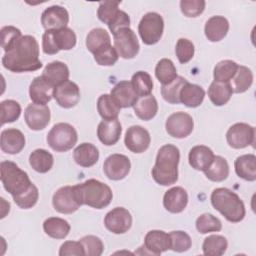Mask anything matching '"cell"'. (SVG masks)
<instances>
[{"label": "cell", "instance_id": "52", "mask_svg": "<svg viewBox=\"0 0 256 256\" xmlns=\"http://www.w3.org/2000/svg\"><path fill=\"white\" fill-rule=\"evenodd\" d=\"M206 2L204 0H182L180 1L181 12L186 17H197L205 9Z\"/></svg>", "mask_w": 256, "mask_h": 256}, {"label": "cell", "instance_id": "19", "mask_svg": "<svg viewBox=\"0 0 256 256\" xmlns=\"http://www.w3.org/2000/svg\"><path fill=\"white\" fill-rule=\"evenodd\" d=\"M68 22V11L59 5H53L46 8L41 15V24L46 31L66 28Z\"/></svg>", "mask_w": 256, "mask_h": 256}, {"label": "cell", "instance_id": "54", "mask_svg": "<svg viewBox=\"0 0 256 256\" xmlns=\"http://www.w3.org/2000/svg\"><path fill=\"white\" fill-rule=\"evenodd\" d=\"M60 256H67V255H85L84 249L80 241H66L64 242L60 249H59Z\"/></svg>", "mask_w": 256, "mask_h": 256}, {"label": "cell", "instance_id": "9", "mask_svg": "<svg viewBox=\"0 0 256 256\" xmlns=\"http://www.w3.org/2000/svg\"><path fill=\"white\" fill-rule=\"evenodd\" d=\"M114 48L124 59H132L139 52V42L136 34L130 28H123L114 34Z\"/></svg>", "mask_w": 256, "mask_h": 256}, {"label": "cell", "instance_id": "14", "mask_svg": "<svg viewBox=\"0 0 256 256\" xmlns=\"http://www.w3.org/2000/svg\"><path fill=\"white\" fill-rule=\"evenodd\" d=\"M104 225L114 234H124L131 228L132 216L126 208L115 207L105 215Z\"/></svg>", "mask_w": 256, "mask_h": 256}, {"label": "cell", "instance_id": "13", "mask_svg": "<svg viewBox=\"0 0 256 256\" xmlns=\"http://www.w3.org/2000/svg\"><path fill=\"white\" fill-rule=\"evenodd\" d=\"M52 204L54 209L62 214H72L81 206L76 197L74 186L59 188L53 195Z\"/></svg>", "mask_w": 256, "mask_h": 256}, {"label": "cell", "instance_id": "20", "mask_svg": "<svg viewBox=\"0 0 256 256\" xmlns=\"http://www.w3.org/2000/svg\"><path fill=\"white\" fill-rule=\"evenodd\" d=\"M55 87L43 76L35 77L29 86V96L33 103L46 105L54 94Z\"/></svg>", "mask_w": 256, "mask_h": 256}, {"label": "cell", "instance_id": "43", "mask_svg": "<svg viewBox=\"0 0 256 256\" xmlns=\"http://www.w3.org/2000/svg\"><path fill=\"white\" fill-rule=\"evenodd\" d=\"M187 82L182 76H177L172 82L161 87V95L163 99L170 104H179V94L183 85Z\"/></svg>", "mask_w": 256, "mask_h": 256}, {"label": "cell", "instance_id": "31", "mask_svg": "<svg viewBox=\"0 0 256 256\" xmlns=\"http://www.w3.org/2000/svg\"><path fill=\"white\" fill-rule=\"evenodd\" d=\"M134 112L138 118L144 121L151 120L158 112V103L153 95L139 97L133 106Z\"/></svg>", "mask_w": 256, "mask_h": 256}, {"label": "cell", "instance_id": "55", "mask_svg": "<svg viewBox=\"0 0 256 256\" xmlns=\"http://www.w3.org/2000/svg\"><path fill=\"white\" fill-rule=\"evenodd\" d=\"M130 26V17L129 15L120 10L118 15L116 16V18L112 21V23L110 25H108L109 27V30L112 32V34L114 35L117 31H119L120 29H123V28H129Z\"/></svg>", "mask_w": 256, "mask_h": 256}, {"label": "cell", "instance_id": "35", "mask_svg": "<svg viewBox=\"0 0 256 256\" xmlns=\"http://www.w3.org/2000/svg\"><path fill=\"white\" fill-rule=\"evenodd\" d=\"M252 83L253 73L248 67L243 65H238L236 73L229 82L234 93H243L247 91L251 87Z\"/></svg>", "mask_w": 256, "mask_h": 256}, {"label": "cell", "instance_id": "45", "mask_svg": "<svg viewBox=\"0 0 256 256\" xmlns=\"http://www.w3.org/2000/svg\"><path fill=\"white\" fill-rule=\"evenodd\" d=\"M1 124L12 123L16 121L21 114V106L15 100H4L0 103Z\"/></svg>", "mask_w": 256, "mask_h": 256}, {"label": "cell", "instance_id": "46", "mask_svg": "<svg viewBox=\"0 0 256 256\" xmlns=\"http://www.w3.org/2000/svg\"><path fill=\"white\" fill-rule=\"evenodd\" d=\"M119 4H120L119 1L100 2L98 10H97L98 19L101 22H103L107 25H110L120 11V9L118 8Z\"/></svg>", "mask_w": 256, "mask_h": 256}, {"label": "cell", "instance_id": "21", "mask_svg": "<svg viewBox=\"0 0 256 256\" xmlns=\"http://www.w3.org/2000/svg\"><path fill=\"white\" fill-rule=\"evenodd\" d=\"M25 146L24 134L16 128L4 129L0 136L1 150L7 154H17Z\"/></svg>", "mask_w": 256, "mask_h": 256}, {"label": "cell", "instance_id": "48", "mask_svg": "<svg viewBox=\"0 0 256 256\" xmlns=\"http://www.w3.org/2000/svg\"><path fill=\"white\" fill-rule=\"evenodd\" d=\"M79 241L83 246L84 254L86 256H100L103 253L104 245L99 237L94 235H86Z\"/></svg>", "mask_w": 256, "mask_h": 256}, {"label": "cell", "instance_id": "6", "mask_svg": "<svg viewBox=\"0 0 256 256\" xmlns=\"http://www.w3.org/2000/svg\"><path fill=\"white\" fill-rule=\"evenodd\" d=\"M75 32L66 27L45 31L42 36V49L45 54H57L60 50H70L76 45Z\"/></svg>", "mask_w": 256, "mask_h": 256}, {"label": "cell", "instance_id": "34", "mask_svg": "<svg viewBox=\"0 0 256 256\" xmlns=\"http://www.w3.org/2000/svg\"><path fill=\"white\" fill-rule=\"evenodd\" d=\"M233 90L229 83L213 81L208 88V97L215 106L225 105L231 98Z\"/></svg>", "mask_w": 256, "mask_h": 256}, {"label": "cell", "instance_id": "1", "mask_svg": "<svg viewBox=\"0 0 256 256\" xmlns=\"http://www.w3.org/2000/svg\"><path fill=\"white\" fill-rule=\"evenodd\" d=\"M5 69L15 72H32L42 67L39 60V44L32 35H24L2 57Z\"/></svg>", "mask_w": 256, "mask_h": 256}, {"label": "cell", "instance_id": "30", "mask_svg": "<svg viewBox=\"0 0 256 256\" xmlns=\"http://www.w3.org/2000/svg\"><path fill=\"white\" fill-rule=\"evenodd\" d=\"M236 174L246 180H256V156L254 154H245L236 158L234 162Z\"/></svg>", "mask_w": 256, "mask_h": 256}, {"label": "cell", "instance_id": "28", "mask_svg": "<svg viewBox=\"0 0 256 256\" xmlns=\"http://www.w3.org/2000/svg\"><path fill=\"white\" fill-rule=\"evenodd\" d=\"M75 162L82 167H91L95 165L99 159L98 148L92 143H81L73 152Z\"/></svg>", "mask_w": 256, "mask_h": 256}, {"label": "cell", "instance_id": "32", "mask_svg": "<svg viewBox=\"0 0 256 256\" xmlns=\"http://www.w3.org/2000/svg\"><path fill=\"white\" fill-rule=\"evenodd\" d=\"M110 45V35L103 28L92 29L86 37V47L92 54H95L98 51L109 47Z\"/></svg>", "mask_w": 256, "mask_h": 256}, {"label": "cell", "instance_id": "26", "mask_svg": "<svg viewBox=\"0 0 256 256\" xmlns=\"http://www.w3.org/2000/svg\"><path fill=\"white\" fill-rule=\"evenodd\" d=\"M214 156L213 151L209 147L205 145H197L191 148L188 160L192 168L204 172L212 163Z\"/></svg>", "mask_w": 256, "mask_h": 256}, {"label": "cell", "instance_id": "11", "mask_svg": "<svg viewBox=\"0 0 256 256\" xmlns=\"http://www.w3.org/2000/svg\"><path fill=\"white\" fill-rule=\"evenodd\" d=\"M167 133L177 139L189 136L194 128V121L191 115L186 112H175L171 114L165 123Z\"/></svg>", "mask_w": 256, "mask_h": 256}, {"label": "cell", "instance_id": "38", "mask_svg": "<svg viewBox=\"0 0 256 256\" xmlns=\"http://www.w3.org/2000/svg\"><path fill=\"white\" fill-rule=\"evenodd\" d=\"M205 176L213 182L224 181L229 175V165L222 156H214L210 166L204 171Z\"/></svg>", "mask_w": 256, "mask_h": 256}, {"label": "cell", "instance_id": "53", "mask_svg": "<svg viewBox=\"0 0 256 256\" xmlns=\"http://www.w3.org/2000/svg\"><path fill=\"white\" fill-rule=\"evenodd\" d=\"M93 55H94V59H95L96 63L101 66H112L117 62V60L119 58V55H118L116 49L114 47H112V45H110L109 47H107L105 49L98 51L97 53H95Z\"/></svg>", "mask_w": 256, "mask_h": 256}, {"label": "cell", "instance_id": "41", "mask_svg": "<svg viewBox=\"0 0 256 256\" xmlns=\"http://www.w3.org/2000/svg\"><path fill=\"white\" fill-rule=\"evenodd\" d=\"M238 64L232 60H222L216 64L213 71L214 81L229 83L236 73Z\"/></svg>", "mask_w": 256, "mask_h": 256}, {"label": "cell", "instance_id": "22", "mask_svg": "<svg viewBox=\"0 0 256 256\" xmlns=\"http://www.w3.org/2000/svg\"><path fill=\"white\" fill-rule=\"evenodd\" d=\"M188 204V194L180 186L172 187L167 190L163 197V206L170 213L182 212Z\"/></svg>", "mask_w": 256, "mask_h": 256}, {"label": "cell", "instance_id": "25", "mask_svg": "<svg viewBox=\"0 0 256 256\" xmlns=\"http://www.w3.org/2000/svg\"><path fill=\"white\" fill-rule=\"evenodd\" d=\"M229 31V22L224 16L216 15L209 18L204 27V33L211 42L221 41Z\"/></svg>", "mask_w": 256, "mask_h": 256}, {"label": "cell", "instance_id": "47", "mask_svg": "<svg viewBox=\"0 0 256 256\" xmlns=\"http://www.w3.org/2000/svg\"><path fill=\"white\" fill-rule=\"evenodd\" d=\"M170 236V249L175 252H185L190 249L192 245V240L190 236L181 230L171 231Z\"/></svg>", "mask_w": 256, "mask_h": 256}, {"label": "cell", "instance_id": "5", "mask_svg": "<svg viewBox=\"0 0 256 256\" xmlns=\"http://www.w3.org/2000/svg\"><path fill=\"white\" fill-rule=\"evenodd\" d=\"M0 178L3 187L12 195V197L24 193L33 184L28 174L12 161H2L0 164Z\"/></svg>", "mask_w": 256, "mask_h": 256}, {"label": "cell", "instance_id": "15", "mask_svg": "<svg viewBox=\"0 0 256 256\" xmlns=\"http://www.w3.org/2000/svg\"><path fill=\"white\" fill-rule=\"evenodd\" d=\"M131 163L123 154H112L108 156L103 164V171L108 179L118 181L124 179L130 172Z\"/></svg>", "mask_w": 256, "mask_h": 256}, {"label": "cell", "instance_id": "23", "mask_svg": "<svg viewBox=\"0 0 256 256\" xmlns=\"http://www.w3.org/2000/svg\"><path fill=\"white\" fill-rule=\"evenodd\" d=\"M122 127L118 119L102 120L97 127V136L101 143L106 146L116 144L121 136Z\"/></svg>", "mask_w": 256, "mask_h": 256}, {"label": "cell", "instance_id": "39", "mask_svg": "<svg viewBox=\"0 0 256 256\" xmlns=\"http://www.w3.org/2000/svg\"><path fill=\"white\" fill-rule=\"evenodd\" d=\"M228 247L227 239L222 235H210L206 237L202 244V250L204 255L208 256H221Z\"/></svg>", "mask_w": 256, "mask_h": 256}, {"label": "cell", "instance_id": "42", "mask_svg": "<svg viewBox=\"0 0 256 256\" xmlns=\"http://www.w3.org/2000/svg\"><path fill=\"white\" fill-rule=\"evenodd\" d=\"M131 84L138 97L150 95L153 90L152 78L150 74L145 71H137L134 73L131 78Z\"/></svg>", "mask_w": 256, "mask_h": 256}, {"label": "cell", "instance_id": "44", "mask_svg": "<svg viewBox=\"0 0 256 256\" xmlns=\"http://www.w3.org/2000/svg\"><path fill=\"white\" fill-rule=\"evenodd\" d=\"M196 229L201 234L218 232L222 229L221 221L210 213H204L196 219Z\"/></svg>", "mask_w": 256, "mask_h": 256}, {"label": "cell", "instance_id": "49", "mask_svg": "<svg viewBox=\"0 0 256 256\" xmlns=\"http://www.w3.org/2000/svg\"><path fill=\"white\" fill-rule=\"evenodd\" d=\"M194 52H195L194 44L190 40L186 38H180L177 41L176 47H175V53L178 58V61L181 64L188 63L193 58Z\"/></svg>", "mask_w": 256, "mask_h": 256}, {"label": "cell", "instance_id": "40", "mask_svg": "<svg viewBox=\"0 0 256 256\" xmlns=\"http://www.w3.org/2000/svg\"><path fill=\"white\" fill-rule=\"evenodd\" d=\"M155 76L162 85H166L172 82L178 75L174 63L168 58H163L156 64Z\"/></svg>", "mask_w": 256, "mask_h": 256}, {"label": "cell", "instance_id": "33", "mask_svg": "<svg viewBox=\"0 0 256 256\" xmlns=\"http://www.w3.org/2000/svg\"><path fill=\"white\" fill-rule=\"evenodd\" d=\"M70 229V224L59 217H49L43 223L44 232L54 239H64L69 234Z\"/></svg>", "mask_w": 256, "mask_h": 256}, {"label": "cell", "instance_id": "29", "mask_svg": "<svg viewBox=\"0 0 256 256\" xmlns=\"http://www.w3.org/2000/svg\"><path fill=\"white\" fill-rule=\"evenodd\" d=\"M69 74V69L65 63L61 61H53L46 65L41 76L56 87L67 81Z\"/></svg>", "mask_w": 256, "mask_h": 256}, {"label": "cell", "instance_id": "4", "mask_svg": "<svg viewBox=\"0 0 256 256\" xmlns=\"http://www.w3.org/2000/svg\"><path fill=\"white\" fill-rule=\"evenodd\" d=\"M211 204L226 220L232 223L240 222L245 217V205L240 197L232 190L220 187L211 193Z\"/></svg>", "mask_w": 256, "mask_h": 256}, {"label": "cell", "instance_id": "12", "mask_svg": "<svg viewBox=\"0 0 256 256\" xmlns=\"http://www.w3.org/2000/svg\"><path fill=\"white\" fill-rule=\"evenodd\" d=\"M170 236L162 230H151L147 232L144 238V244L141 246L144 251L135 252L140 255H154L158 256L162 252L170 249Z\"/></svg>", "mask_w": 256, "mask_h": 256}, {"label": "cell", "instance_id": "37", "mask_svg": "<svg viewBox=\"0 0 256 256\" xmlns=\"http://www.w3.org/2000/svg\"><path fill=\"white\" fill-rule=\"evenodd\" d=\"M30 166L38 173H47L54 164L53 155L45 149H36L29 156Z\"/></svg>", "mask_w": 256, "mask_h": 256}, {"label": "cell", "instance_id": "18", "mask_svg": "<svg viewBox=\"0 0 256 256\" xmlns=\"http://www.w3.org/2000/svg\"><path fill=\"white\" fill-rule=\"evenodd\" d=\"M80 89L78 85L70 80L58 85L54 89L53 98L62 108H72L80 101Z\"/></svg>", "mask_w": 256, "mask_h": 256}, {"label": "cell", "instance_id": "24", "mask_svg": "<svg viewBox=\"0 0 256 256\" xmlns=\"http://www.w3.org/2000/svg\"><path fill=\"white\" fill-rule=\"evenodd\" d=\"M110 95L115 99L121 108L133 107L139 98L131 84V81L127 80L118 82L112 88Z\"/></svg>", "mask_w": 256, "mask_h": 256}, {"label": "cell", "instance_id": "36", "mask_svg": "<svg viewBox=\"0 0 256 256\" xmlns=\"http://www.w3.org/2000/svg\"><path fill=\"white\" fill-rule=\"evenodd\" d=\"M97 110L103 120L118 119L121 107L109 94L101 95L97 100Z\"/></svg>", "mask_w": 256, "mask_h": 256}, {"label": "cell", "instance_id": "16", "mask_svg": "<svg viewBox=\"0 0 256 256\" xmlns=\"http://www.w3.org/2000/svg\"><path fill=\"white\" fill-rule=\"evenodd\" d=\"M50 118L51 113L47 105L31 103L26 107L24 112V119L27 126L34 131L46 128L50 122Z\"/></svg>", "mask_w": 256, "mask_h": 256}, {"label": "cell", "instance_id": "3", "mask_svg": "<svg viewBox=\"0 0 256 256\" xmlns=\"http://www.w3.org/2000/svg\"><path fill=\"white\" fill-rule=\"evenodd\" d=\"M74 190L81 205H87L95 209L107 207L113 198L111 188L96 179H88L81 184L74 185Z\"/></svg>", "mask_w": 256, "mask_h": 256}, {"label": "cell", "instance_id": "7", "mask_svg": "<svg viewBox=\"0 0 256 256\" xmlns=\"http://www.w3.org/2000/svg\"><path fill=\"white\" fill-rule=\"evenodd\" d=\"M78 139L75 128L68 123H57L47 134V143L56 152H66L76 144Z\"/></svg>", "mask_w": 256, "mask_h": 256}, {"label": "cell", "instance_id": "8", "mask_svg": "<svg viewBox=\"0 0 256 256\" xmlns=\"http://www.w3.org/2000/svg\"><path fill=\"white\" fill-rule=\"evenodd\" d=\"M164 30V21L160 14L156 12L146 13L138 25L139 35L146 45L156 44L162 37Z\"/></svg>", "mask_w": 256, "mask_h": 256}, {"label": "cell", "instance_id": "2", "mask_svg": "<svg viewBox=\"0 0 256 256\" xmlns=\"http://www.w3.org/2000/svg\"><path fill=\"white\" fill-rule=\"evenodd\" d=\"M180 151L173 144L163 145L157 153L155 165L152 168V177L162 186H170L178 180V163Z\"/></svg>", "mask_w": 256, "mask_h": 256}, {"label": "cell", "instance_id": "17", "mask_svg": "<svg viewBox=\"0 0 256 256\" xmlns=\"http://www.w3.org/2000/svg\"><path fill=\"white\" fill-rule=\"evenodd\" d=\"M151 137L149 132L139 125H133L126 131L124 143L128 150L133 153H143L150 145Z\"/></svg>", "mask_w": 256, "mask_h": 256}, {"label": "cell", "instance_id": "50", "mask_svg": "<svg viewBox=\"0 0 256 256\" xmlns=\"http://www.w3.org/2000/svg\"><path fill=\"white\" fill-rule=\"evenodd\" d=\"M39 198V191L38 188L32 184L31 187L25 191L24 193L13 197L14 202L22 209H29L32 208L38 201Z\"/></svg>", "mask_w": 256, "mask_h": 256}, {"label": "cell", "instance_id": "27", "mask_svg": "<svg viewBox=\"0 0 256 256\" xmlns=\"http://www.w3.org/2000/svg\"><path fill=\"white\" fill-rule=\"evenodd\" d=\"M204 89L201 86L197 84H192L188 81L183 85L179 94L180 103L190 108H196L200 106L204 100Z\"/></svg>", "mask_w": 256, "mask_h": 256}, {"label": "cell", "instance_id": "51", "mask_svg": "<svg viewBox=\"0 0 256 256\" xmlns=\"http://www.w3.org/2000/svg\"><path fill=\"white\" fill-rule=\"evenodd\" d=\"M1 46L3 50L6 52L9 50L18 39H20L23 35L21 31L14 26H4L1 28Z\"/></svg>", "mask_w": 256, "mask_h": 256}, {"label": "cell", "instance_id": "10", "mask_svg": "<svg viewBox=\"0 0 256 256\" xmlns=\"http://www.w3.org/2000/svg\"><path fill=\"white\" fill-rule=\"evenodd\" d=\"M226 140L234 149L246 148L255 143V128L247 123H235L228 129Z\"/></svg>", "mask_w": 256, "mask_h": 256}]
</instances>
